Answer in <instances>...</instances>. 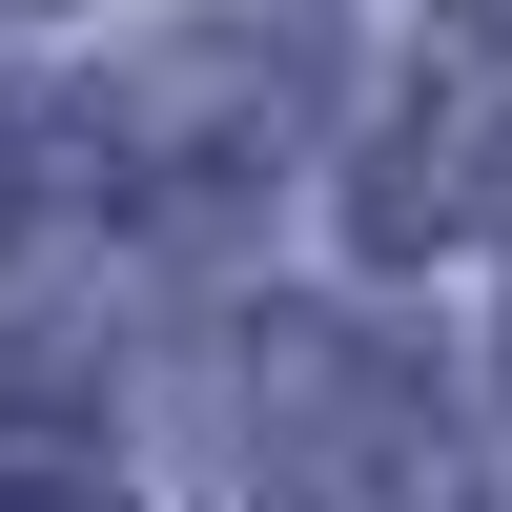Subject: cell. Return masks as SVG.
I'll return each instance as SVG.
<instances>
[{"mask_svg": "<svg viewBox=\"0 0 512 512\" xmlns=\"http://www.w3.org/2000/svg\"><path fill=\"white\" fill-rule=\"evenodd\" d=\"M492 185H512V21H451L431 82H410V144L369 164V226L431 246V226H472Z\"/></svg>", "mask_w": 512, "mask_h": 512, "instance_id": "1", "label": "cell"}, {"mask_svg": "<svg viewBox=\"0 0 512 512\" xmlns=\"http://www.w3.org/2000/svg\"><path fill=\"white\" fill-rule=\"evenodd\" d=\"M0 512H123L103 472H0Z\"/></svg>", "mask_w": 512, "mask_h": 512, "instance_id": "2", "label": "cell"}]
</instances>
